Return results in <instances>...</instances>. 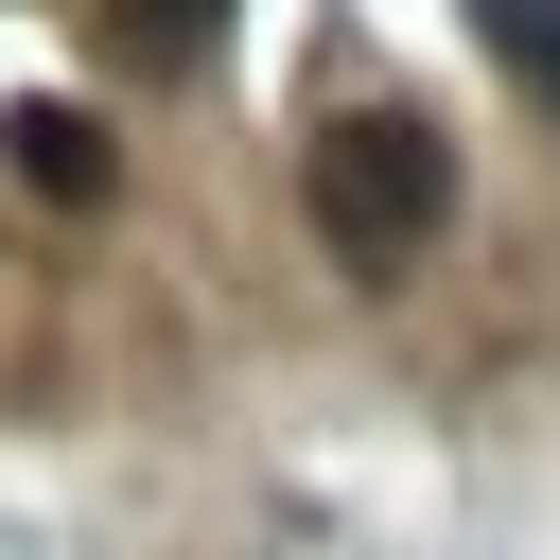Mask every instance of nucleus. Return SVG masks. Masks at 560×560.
<instances>
[{
    "label": "nucleus",
    "instance_id": "1",
    "mask_svg": "<svg viewBox=\"0 0 560 560\" xmlns=\"http://www.w3.org/2000/svg\"><path fill=\"white\" fill-rule=\"evenodd\" d=\"M298 192H315V245H332L350 280H385V262H420V245L455 228V140L402 122V105H332L315 158H298Z\"/></svg>",
    "mask_w": 560,
    "mask_h": 560
},
{
    "label": "nucleus",
    "instance_id": "2",
    "mask_svg": "<svg viewBox=\"0 0 560 560\" xmlns=\"http://www.w3.org/2000/svg\"><path fill=\"white\" fill-rule=\"evenodd\" d=\"M0 158H18L35 192H70V210L105 192V122H88V105H18V122H0Z\"/></svg>",
    "mask_w": 560,
    "mask_h": 560
},
{
    "label": "nucleus",
    "instance_id": "3",
    "mask_svg": "<svg viewBox=\"0 0 560 560\" xmlns=\"http://www.w3.org/2000/svg\"><path fill=\"white\" fill-rule=\"evenodd\" d=\"M472 35H490V70L560 122V0H472Z\"/></svg>",
    "mask_w": 560,
    "mask_h": 560
},
{
    "label": "nucleus",
    "instance_id": "4",
    "mask_svg": "<svg viewBox=\"0 0 560 560\" xmlns=\"http://www.w3.org/2000/svg\"><path fill=\"white\" fill-rule=\"evenodd\" d=\"M210 18H228V0H122L105 35H122V70H192V52H210Z\"/></svg>",
    "mask_w": 560,
    "mask_h": 560
}]
</instances>
